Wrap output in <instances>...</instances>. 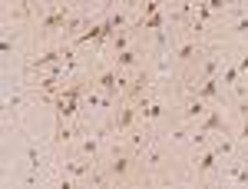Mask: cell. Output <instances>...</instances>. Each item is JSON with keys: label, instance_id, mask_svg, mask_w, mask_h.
Instances as JSON below:
<instances>
[{"label": "cell", "instance_id": "obj_1", "mask_svg": "<svg viewBox=\"0 0 248 189\" xmlns=\"http://www.w3.org/2000/svg\"><path fill=\"white\" fill-rule=\"evenodd\" d=\"M99 86H103V93H116V90L123 86V80H119L116 73H103L99 76Z\"/></svg>", "mask_w": 248, "mask_h": 189}, {"label": "cell", "instance_id": "obj_2", "mask_svg": "<svg viewBox=\"0 0 248 189\" xmlns=\"http://www.w3.org/2000/svg\"><path fill=\"white\" fill-rule=\"evenodd\" d=\"M57 27H70V20H66V14H53V17L43 20V30L50 34V30H57Z\"/></svg>", "mask_w": 248, "mask_h": 189}, {"label": "cell", "instance_id": "obj_3", "mask_svg": "<svg viewBox=\"0 0 248 189\" xmlns=\"http://www.w3.org/2000/svg\"><path fill=\"white\" fill-rule=\"evenodd\" d=\"M218 83H222V80H205V83H202V86L195 90V96H202V100L215 96V93H218Z\"/></svg>", "mask_w": 248, "mask_h": 189}, {"label": "cell", "instance_id": "obj_4", "mask_svg": "<svg viewBox=\"0 0 248 189\" xmlns=\"http://www.w3.org/2000/svg\"><path fill=\"white\" fill-rule=\"evenodd\" d=\"M209 130H225V120H222V113L205 116V123H202V133H209Z\"/></svg>", "mask_w": 248, "mask_h": 189}, {"label": "cell", "instance_id": "obj_5", "mask_svg": "<svg viewBox=\"0 0 248 189\" xmlns=\"http://www.w3.org/2000/svg\"><path fill=\"white\" fill-rule=\"evenodd\" d=\"M126 170H129V159H123V156L109 163V172H113V176H123V172H126Z\"/></svg>", "mask_w": 248, "mask_h": 189}, {"label": "cell", "instance_id": "obj_6", "mask_svg": "<svg viewBox=\"0 0 248 189\" xmlns=\"http://www.w3.org/2000/svg\"><path fill=\"white\" fill-rule=\"evenodd\" d=\"M133 123V110H119V116H116V130H126Z\"/></svg>", "mask_w": 248, "mask_h": 189}, {"label": "cell", "instance_id": "obj_7", "mask_svg": "<svg viewBox=\"0 0 248 189\" xmlns=\"http://www.w3.org/2000/svg\"><path fill=\"white\" fill-rule=\"evenodd\" d=\"M215 156H218V153H205V156L199 159V170H202V172H209L212 166H215Z\"/></svg>", "mask_w": 248, "mask_h": 189}, {"label": "cell", "instance_id": "obj_8", "mask_svg": "<svg viewBox=\"0 0 248 189\" xmlns=\"http://www.w3.org/2000/svg\"><path fill=\"white\" fill-rule=\"evenodd\" d=\"M116 63H119V67H133V63H136V53H133V50H123V53L116 57Z\"/></svg>", "mask_w": 248, "mask_h": 189}, {"label": "cell", "instance_id": "obj_9", "mask_svg": "<svg viewBox=\"0 0 248 189\" xmlns=\"http://www.w3.org/2000/svg\"><path fill=\"white\" fill-rule=\"evenodd\" d=\"M192 53H195V43H182L179 47V60H192Z\"/></svg>", "mask_w": 248, "mask_h": 189}, {"label": "cell", "instance_id": "obj_10", "mask_svg": "<svg viewBox=\"0 0 248 189\" xmlns=\"http://www.w3.org/2000/svg\"><path fill=\"white\" fill-rule=\"evenodd\" d=\"M202 113H205L202 100H195V103H189V110H186V116H202Z\"/></svg>", "mask_w": 248, "mask_h": 189}, {"label": "cell", "instance_id": "obj_11", "mask_svg": "<svg viewBox=\"0 0 248 189\" xmlns=\"http://www.w3.org/2000/svg\"><path fill=\"white\" fill-rule=\"evenodd\" d=\"M57 60H60V53H46V57L37 60V67H43V63H57Z\"/></svg>", "mask_w": 248, "mask_h": 189}, {"label": "cell", "instance_id": "obj_12", "mask_svg": "<svg viewBox=\"0 0 248 189\" xmlns=\"http://www.w3.org/2000/svg\"><path fill=\"white\" fill-rule=\"evenodd\" d=\"M225 3H229V0H209V3H205V7H209V10H222V7H225Z\"/></svg>", "mask_w": 248, "mask_h": 189}, {"label": "cell", "instance_id": "obj_13", "mask_svg": "<svg viewBox=\"0 0 248 189\" xmlns=\"http://www.w3.org/2000/svg\"><path fill=\"white\" fill-rule=\"evenodd\" d=\"M238 73H242V70H225V83H235V80H238Z\"/></svg>", "mask_w": 248, "mask_h": 189}, {"label": "cell", "instance_id": "obj_14", "mask_svg": "<svg viewBox=\"0 0 248 189\" xmlns=\"http://www.w3.org/2000/svg\"><path fill=\"white\" fill-rule=\"evenodd\" d=\"M238 70H242V73H245V70H248V53H245V57H242V63H238Z\"/></svg>", "mask_w": 248, "mask_h": 189}, {"label": "cell", "instance_id": "obj_15", "mask_svg": "<svg viewBox=\"0 0 248 189\" xmlns=\"http://www.w3.org/2000/svg\"><path fill=\"white\" fill-rule=\"evenodd\" d=\"M242 136H248V120H245V126H242Z\"/></svg>", "mask_w": 248, "mask_h": 189}]
</instances>
